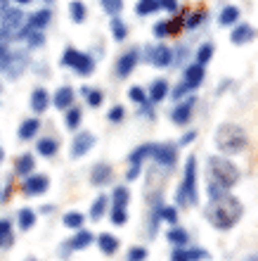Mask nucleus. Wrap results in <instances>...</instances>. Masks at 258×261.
I'll return each instance as SVG.
<instances>
[{
	"label": "nucleus",
	"mask_w": 258,
	"mask_h": 261,
	"mask_svg": "<svg viewBox=\"0 0 258 261\" xmlns=\"http://www.w3.org/2000/svg\"><path fill=\"white\" fill-rule=\"evenodd\" d=\"M64 226L67 228H74V230H81V226H83V214L81 212H69V214H64Z\"/></svg>",
	"instance_id": "c756f323"
},
{
	"label": "nucleus",
	"mask_w": 258,
	"mask_h": 261,
	"mask_svg": "<svg viewBox=\"0 0 258 261\" xmlns=\"http://www.w3.org/2000/svg\"><path fill=\"white\" fill-rule=\"evenodd\" d=\"M185 90H187V88H185V86H178V88H176V93H173V97H183V95H185Z\"/></svg>",
	"instance_id": "6e6d98bb"
},
{
	"label": "nucleus",
	"mask_w": 258,
	"mask_h": 261,
	"mask_svg": "<svg viewBox=\"0 0 258 261\" xmlns=\"http://www.w3.org/2000/svg\"><path fill=\"white\" fill-rule=\"evenodd\" d=\"M111 34H114L116 41H123V38L128 36V29H126V24H123L119 17H111Z\"/></svg>",
	"instance_id": "72a5a7b5"
},
{
	"label": "nucleus",
	"mask_w": 258,
	"mask_h": 261,
	"mask_svg": "<svg viewBox=\"0 0 258 261\" xmlns=\"http://www.w3.org/2000/svg\"><path fill=\"white\" fill-rule=\"evenodd\" d=\"M209 173H211V183L220 186L223 190L232 188L239 180V169L225 157H209Z\"/></svg>",
	"instance_id": "7ed1b4c3"
},
{
	"label": "nucleus",
	"mask_w": 258,
	"mask_h": 261,
	"mask_svg": "<svg viewBox=\"0 0 258 261\" xmlns=\"http://www.w3.org/2000/svg\"><path fill=\"white\" fill-rule=\"evenodd\" d=\"M104 206H107V197H104V195H100V197H97L95 202H93V206H90V219H93V221L102 219Z\"/></svg>",
	"instance_id": "2f4dec72"
},
{
	"label": "nucleus",
	"mask_w": 258,
	"mask_h": 261,
	"mask_svg": "<svg viewBox=\"0 0 258 261\" xmlns=\"http://www.w3.org/2000/svg\"><path fill=\"white\" fill-rule=\"evenodd\" d=\"M0 31L12 41V38H24L26 36V14L21 10H10L7 7L0 17Z\"/></svg>",
	"instance_id": "20e7f679"
},
{
	"label": "nucleus",
	"mask_w": 258,
	"mask_h": 261,
	"mask_svg": "<svg viewBox=\"0 0 258 261\" xmlns=\"http://www.w3.org/2000/svg\"><path fill=\"white\" fill-rule=\"evenodd\" d=\"M0 245H3V238H0Z\"/></svg>",
	"instance_id": "0e129e2a"
},
{
	"label": "nucleus",
	"mask_w": 258,
	"mask_h": 261,
	"mask_svg": "<svg viewBox=\"0 0 258 261\" xmlns=\"http://www.w3.org/2000/svg\"><path fill=\"white\" fill-rule=\"evenodd\" d=\"M109 119H111V121H121L123 119V107H114V110L109 112Z\"/></svg>",
	"instance_id": "8fccbe9b"
},
{
	"label": "nucleus",
	"mask_w": 258,
	"mask_h": 261,
	"mask_svg": "<svg viewBox=\"0 0 258 261\" xmlns=\"http://www.w3.org/2000/svg\"><path fill=\"white\" fill-rule=\"evenodd\" d=\"M156 10H159V0H137L135 12L140 14V17H147V14L156 12Z\"/></svg>",
	"instance_id": "c85d7f7f"
},
{
	"label": "nucleus",
	"mask_w": 258,
	"mask_h": 261,
	"mask_svg": "<svg viewBox=\"0 0 258 261\" xmlns=\"http://www.w3.org/2000/svg\"><path fill=\"white\" fill-rule=\"evenodd\" d=\"M31 226H36V214L31 209H21L19 212V228L21 230H28Z\"/></svg>",
	"instance_id": "f704fd0d"
},
{
	"label": "nucleus",
	"mask_w": 258,
	"mask_h": 261,
	"mask_svg": "<svg viewBox=\"0 0 258 261\" xmlns=\"http://www.w3.org/2000/svg\"><path fill=\"white\" fill-rule=\"evenodd\" d=\"M83 93H85V100H88L90 107H100V105H102V93H100V90H90V88H85Z\"/></svg>",
	"instance_id": "58836bf2"
},
{
	"label": "nucleus",
	"mask_w": 258,
	"mask_h": 261,
	"mask_svg": "<svg viewBox=\"0 0 258 261\" xmlns=\"http://www.w3.org/2000/svg\"><path fill=\"white\" fill-rule=\"evenodd\" d=\"M246 261H258V259H256V254H251V256H249V259H246Z\"/></svg>",
	"instance_id": "052dcab7"
},
{
	"label": "nucleus",
	"mask_w": 258,
	"mask_h": 261,
	"mask_svg": "<svg viewBox=\"0 0 258 261\" xmlns=\"http://www.w3.org/2000/svg\"><path fill=\"white\" fill-rule=\"evenodd\" d=\"M190 140H194V133H187V136L183 138V143H190Z\"/></svg>",
	"instance_id": "13d9d810"
},
{
	"label": "nucleus",
	"mask_w": 258,
	"mask_h": 261,
	"mask_svg": "<svg viewBox=\"0 0 258 261\" xmlns=\"http://www.w3.org/2000/svg\"><path fill=\"white\" fill-rule=\"evenodd\" d=\"M211 57H213V45H211V43H204V45L199 48V55H197L199 64H206Z\"/></svg>",
	"instance_id": "ea45409f"
},
{
	"label": "nucleus",
	"mask_w": 258,
	"mask_h": 261,
	"mask_svg": "<svg viewBox=\"0 0 258 261\" xmlns=\"http://www.w3.org/2000/svg\"><path fill=\"white\" fill-rule=\"evenodd\" d=\"M178 202L180 204H194L197 202V159L190 157L187 166H185V180L178 193Z\"/></svg>",
	"instance_id": "39448f33"
},
{
	"label": "nucleus",
	"mask_w": 258,
	"mask_h": 261,
	"mask_svg": "<svg viewBox=\"0 0 258 261\" xmlns=\"http://www.w3.org/2000/svg\"><path fill=\"white\" fill-rule=\"evenodd\" d=\"M71 102H74V90L71 88H60L57 93H54V107H60V110H69L71 107Z\"/></svg>",
	"instance_id": "6ab92c4d"
},
{
	"label": "nucleus",
	"mask_w": 258,
	"mask_h": 261,
	"mask_svg": "<svg viewBox=\"0 0 258 261\" xmlns=\"http://www.w3.org/2000/svg\"><path fill=\"white\" fill-rule=\"evenodd\" d=\"M166 95H168V83L163 81V79H156V81L150 86V97L154 102H161Z\"/></svg>",
	"instance_id": "5701e85b"
},
{
	"label": "nucleus",
	"mask_w": 258,
	"mask_h": 261,
	"mask_svg": "<svg viewBox=\"0 0 258 261\" xmlns=\"http://www.w3.org/2000/svg\"><path fill=\"white\" fill-rule=\"evenodd\" d=\"M249 143V138H246V130L237 124H225L218 128L216 133V145L218 150L225 152V154H237L242 152Z\"/></svg>",
	"instance_id": "f03ea898"
},
{
	"label": "nucleus",
	"mask_w": 258,
	"mask_h": 261,
	"mask_svg": "<svg viewBox=\"0 0 258 261\" xmlns=\"http://www.w3.org/2000/svg\"><path fill=\"white\" fill-rule=\"evenodd\" d=\"M7 43H10V38L0 31V53H3V50H7Z\"/></svg>",
	"instance_id": "5fc2aeb1"
},
{
	"label": "nucleus",
	"mask_w": 258,
	"mask_h": 261,
	"mask_svg": "<svg viewBox=\"0 0 258 261\" xmlns=\"http://www.w3.org/2000/svg\"><path fill=\"white\" fill-rule=\"evenodd\" d=\"M0 238H3V240H10V223H7V221H0Z\"/></svg>",
	"instance_id": "09e8293b"
},
{
	"label": "nucleus",
	"mask_w": 258,
	"mask_h": 261,
	"mask_svg": "<svg viewBox=\"0 0 258 261\" xmlns=\"http://www.w3.org/2000/svg\"><path fill=\"white\" fill-rule=\"evenodd\" d=\"M232 43H235V45H242V43H249L253 38V29L249 27V24H239L237 29H235V31H232Z\"/></svg>",
	"instance_id": "f3484780"
},
{
	"label": "nucleus",
	"mask_w": 258,
	"mask_h": 261,
	"mask_svg": "<svg viewBox=\"0 0 258 261\" xmlns=\"http://www.w3.org/2000/svg\"><path fill=\"white\" fill-rule=\"evenodd\" d=\"M64 64L76 69L81 76H88L90 71H93V57L83 55V53H78V50H74V48H67V53H64Z\"/></svg>",
	"instance_id": "423d86ee"
},
{
	"label": "nucleus",
	"mask_w": 258,
	"mask_h": 261,
	"mask_svg": "<svg viewBox=\"0 0 258 261\" xmlns=\"http://www.w3.org/2000/svg\"><path fill=\"white\" fill-rule=\"evenodd\" d=\"M168 242L170 245H176V247H185V245L190 242L187 230H183V228H170L168 230Z\"/></svg>",
	"instance_id": "a878e982"
},
{
	"label": "nucleus",
	"mask_w": 258,
	"mask_h": 261,
	"mask_svg": "<svg viewBox=\"0 0 258 261\" xmlns=\"http://www.w3.org/2000/svg\"><path fill=\"white\" fill-rule=\"evenodd\" d=\"M190 117H192V100L190 102H185V105H178L176 112L170 114L173 124H178V126H185L187 121H190Z\"/></svg>",
	"instance_id": "2eb2a0df"
},
{
	"label": "nucleus",
	"mask_w": 258,
	"mask_h": 261,
	"mask_svg": "<svg viewBox=\"0 0 258 261\" xmlns=\"http://www.w3.org/2000/svg\"><path fill=\"white\" fill-rule=\"evenodd\" d=\"M102 7L104 12L111 14V17H119L123 10V0H102Z\"/></svg>",
	"instance_id": "c9c22d12"
},
{
	"label": "nucleus",
	"mask_w": 258,
	"mask_h": 261,
	"mask_svg": "<svg viewBox=\"0 0 258 261\" xmlns=\"http://www.w3.org/2000/svg\"><path fill=\"white\" fill-rule=\"evenodd\" d=\"M159 7H163V10H168V12H176L178 0H159Z\"/></svg>",
	"instance_id": "de8ad7c7"
},
{
	"label": "nucleus",
	"mask_w": 258,
	"mask_h": 261,
	"mask_svg": "<svg viewBox=\"0 0 258 261\" xmlns=\"http://www.w3.org/2000/svg\"><path fill=\"white\" fill-rule=\"evenodd\" d=\"M93 240H95L93 233H88V230H78L74 240H69L67 245H69V249H85L88 245H93Z\"/></svg>",
	"instance_id": "412c9836"
},
{
	"label": "nucleus",
	"mask_w": 258,
	"mask_h": 261,
	"mask_svg": "<svg viewBox=\"0 0 258 261\" xmlns=\"http://www.w3.org/2000/svg\"><path fill=\"white\" fill-rule=\"evenodd\" d=\"M97 245H100V249H102L104 254H114L116 249H119V238L111 233H102L97 238Z\"/></svg>",
	"instance_id": "aec40b11"
},
{
	"label": "nucleus",
	"mask_w": 258,
	"mask_h": 261,
	"mask_svg": "<svg viewBox=\"0 0 258 261\" xmlns=\"http://www.w3.org/2000/svg\"><path fill=\"white\" fill-rule=\"evenodd\" d=\"M223 193H227V190H223V188L216 186V183H211V186H209V195H211V199L218 197V195H223Z\"/></svg>",
	"instance_id": "3c124183"
},
{
	"label": "nucleus",
	"mask_w": 258,
	"mask_h": 261,
	"mask_svg": "<svg viewBox=\"0 0 258 261\" xmlns=\"http://www.w3.org/2000/svg\"><path fill=\"white\" fill-rule=\"evenodd\" d=\"M152 157L156 159V164L163 166V169H173V164H176L178 159V147L176 145H154V152H152Z\"/></svg>",
	"instance_id": "0eeeda50"
},
{
	"label": "nucleus",
	"mask_w": 258,
	"mask_h": 261,
	"mask_svg": "<svg viewBox=\"0 0 258 261\" xmlns=\"http://www.w3.org/2000/svg\"><path fill=\"white\" fill-rule=\"evenodd\" d=\"M128 95H130V100H135V102H140V105L147 102V95H145V90L137 88V86H133V88L128 90Z\"/></svg>",
	"instance_id": "37998d69"
},
{
	"label": "nucleus",
	"mask_w": 258,
	"mask_h": 261,
	"mask_svg": "<svg viewBox=\"0 0 258 261\" xmlns=\"http://www.w3.org/2000/svg\"><path fill=\"white\" fill-rule=\"evenodd\" d=\"M26 67H28V55L26 53H10L3 71H5L10 79H17V76L24 74V69Z\"/></svg>",
	"instance_id": "6e6552de"
},
{
	"label": "nucleus",
	"mask_w": 258,
	"mask_h": 261,
	"mask_svg": "<svg viewBox=\"0 0 258 261\" xmlns=\"http://www.w3.org/2000/svg\"><path fill=\"white\" fill-rule=\"evenodd\" d=\"M137 64V50H128V53H123L121 57H119V62H116V74L121 76V79H126V76L135 69Z\"/></svg>",
	"instance_id": "9b49d317"
},
{
	"label": "nucleus",
	"mask_w": 258,
	"mask_h": 261,
	"mask_svg": "<svg viewBox=\"0 0 258 261\" xmlns=\"http://www.w3.org/2000/svg\"><path fill=\"white\" fill-rule=\"evenodd\" d=\"M185 256H187V261H202L209 259V252H204V249H185Z\"/></svg>",
	"instance_id": "a19ab883"
},
{
	"label": "nucleus",
	"mask_w": 258,
	"mask_h": 261,
	"mask_svg": "<svg viewBox=\"0 0 258 261\" xmlns=\"http://www.w3.org/2000/svg\"><path fill=\"white\" fill-rule=\"evenodd\" d=\"M24 38L28 41V45H31V48H38V45H43V41H45V38H43V34H41V31H36V29H26V36H24Z\"/></svg>",
	"instance_id": "4c0bfd02"
},
{
	"label": "nucleus",
	"mask_w": 258,
	"mask_h": 261,
	"mask_svg": "<svg viewBox=\"0 0 258 261\" xmlns=\"http://www.w3.org/2000/svg\"><path fill=\"white\" fill-rule=\"evenodd\" d=\"M237 19H239V7H235V5L223 7V12H220V24H223V27H230V24H235Z\"/></svg>",
	"instance_id": "cd10ccee"
},
{
	"label": "nucleus",
	"mask_w": 258,
	"mask_h": 261,
	"mask_svg": "<svg viewBox=\"0 0 258 261\" xmlns=\"http://www.w3.org/2000/svg\"><path fill=\"white\" fill-rule=\"evenodd\" d=\"M38 128H41V121H38V119H24L19 126V138L21 140H31V138L38 133Z\"/></svg>",
	"instance_id": "a211bd4d"
},
{
	"label": "nucleus",
	"mask_w": 258,
	"mask_h": 261,
	"mask_svg": "<svg viewBox=\"0 0 258 261\" xmlns=\"http://www.w3.org/2000/svg\"><path fill=\"white\" fill-rule=\"evenodd\" d=\"M78 124H81V110L78 107H71V110L67 112V128H78Z\"/></svg>",
	"instance_id": "e433bc0d"
},
{
	"label": "nucleus",
	"mask_w": 258,
	"mask_h": 261,
	"mask_svg": "<svg viewBox=\"0 0 258 261\" xmlns=\"http://www.w3.org/2000/svg\"><path fill=\"white\" fill-rule=\"evenodd\" d=\"M242 214H244V206L239 202L237 197H232V195L223 193L213 197L206 206V219L211 221V226H216L218 230H227L242 219Z\"/></svg>",
	"instance_id": "f257e3e1"
},
{
	"label": "nucleus",
	"mask_w": 258,
	"mask_h": 261,
	"mask_svg": "<svg viewBox=\"0 0 258 261\" xmlns=\"http://www.w3.org/2000/svg\"><path fill=\"white\" fill-rule=\"evenodd\" d=\"M17 3H19V5H26V3H31V0H17Z\"/></svg>",
	"instance_id": "bf43d9fd"
},
{
	"label": "nucleus",
	"mask_w": 258,
	"mask_h": 261,
	"mask_svg": "<svg viewBox=\"0 0 258 261\" xmlns=\"http://www.w3.org/2000/svg\"><path fill=\"white\" fill-rule=\"evenodd\" d=\"M14 169H17V173L19 176H26V173H31L36 169V162L31 154H21V157H17V162H14Z\"/></svg>",
	"instance_id": "b1692460"
},
{
	"label": "nucleus",
	"mask_w": 258,
	"mask_h": 261,
	"mask_svg": "<svg viewBox=\"0 0 258 261\" xmlns=\"http://www.w3.org/2000/svg\"><path fill=\"white\" fill-rule=\"evenodd\" d=\"M7 10V0H0V17H3V12Z\"/></svg>",
	"instance_id": "4d7b16f0"
},
{
	"label": "nucleus",
	"mask_w": 258,
	"mask_h": 261,
	"mask_svg": "<svg viewBox=\"0 0 258 261\" xmlns=\"http://www.w3.org/2000/svg\"><path fill=\"white\" fill-rule=\"evenodd\" d=\"M111 166L109 164H97L95 169H93V173H90V180H93V186H104V183H109L111 180Z\"/></svg>",
	"instance_id": "4468645a"
},
{
	"label": "nucleus",
	"mask_w": 258,
	"mask_h": 261,
	"mask_svg": "<svg viewBox=\"0 0 258 261\" xmlns=\"http://www.w3.org/2000/svg\"><path fill=\"white\" fill-rule=\"evenodd\" d=\"M26 261H36V259H26Z\"/></svg>",
	"instance_id": "e2e57ef3"
},
{
	"label": "nucleus",
	"mask_w": 258,
	"mask_h": 261,
	"mask_svg": "<svg viewBox=\"0 0 258 261\" xmlns=\"http://www.w3.org/2000/svg\"><path fill=\"white\" fill-rule=\"evenodd\" d=\"M3 157H5V152H3V147H0V162H3Z\"/></svg>",
	"instance_id": "680f3d73"
},
{
	"label": "nucleus",
	"mask_w": 258,
	"mask_h": 261,
	"mask_svg": "<svg viewBox=\"0 0 258 261\" xmlns=\"http://www.w3.org/2000/svg\"><path fill=\"white\" fill-rule=\"evenodd\" d=\"M147 57H150V62L154 64V67H168L170 62H173V53H170L166 45H154V48L147 50Z\"/></svg>",
	"instance_id": "9d476101"
},
{
	"label": "nucleus",
	"mask_w": 258,
	"mask_h": 261,
	"mask_svg": "<svg viewBox=\"0 0 258 261\" xmlns=\"http://www.w3.org/2000/svg\"><path fill=\"white\" fill-rule=\"evenodd\" d=\"M48 188H50V178L48 176H43V173H38V176L26 178V183H24V193L26 195H43Z\"/></svg>",
	"instance_id": "f8f14e48"
},
{
	"label": "nucleus",
	"mask_w": 258,
	"mask_h": 261,
	"mask_svg": "<svg viewBox=\"0 0 258 261\" xmlns=\"http://www.w3.org/2000/svg\"><path fill=\"white\" fill-rule=\"evenodd\" d=\"M50 24V10H41V12L31 14V19L26 21V29H36V31H41L43 27H48Z\"/></svg>",
	"instance_id": "4be33fe9"
},
{
	"label": "nucleus",
	"mask_w": 258,
	"mask_h": 261,
	"mask_svg": "<svg viewBox=\"0 0 258 261\" xmlns=\"http://www.w3.org/2000/svg\"><path fill=\"white\" fill-rule=\"evenodd\" d=\"M48 90H43V88H36L34 90V95H31V107H34L36 114H41V112L48 110Z\"/></svg>",
	"instance_id": "dca6fc26"
},
{
	"label": "nucleus",
	"mask_w": 258,
	"mask_h": 261,
	"mask_svg": "<svg viewBox=\"0 0 258 261\" xmlns=\"http://www.w3.org/2000/svg\"><path fill=\"white\" fill-rule=\"evenodd\" d=\"M154 34H156V38H166L168 36V21H159L154 27Z\"/></svg>",
	"instance_id": "49530a36"
},
{
	"label": "nucleus",
	"mask_w": 258,
	"mask_h": 261,
	"mask_svg": "<svg viewBox=\"0 0 258 261\" xmlns=\"http://www.w3.org/2000/svg\"><path fill=\"white\" fill-rule=\"evenodd\" d=\"M128 199H130V193L126 188H116L114 195H111V209H126Z\"/></svg>",
	"instance_id": "393cba45"
},
{
	"label": "nucleus",
	"mask_w": 258,
	"mask_h": 261,
	"mask_svg": "<svg viewBox=\"0 0 258 261\" xmlns=\"http://www.w3.org/2000/svg\"><path fill=\"white\" fill-rule=\"evenodd\" d=\"M147 259V249H142V247H133L128 252V261H145Z\"/></svg>",
	"instance_id": "a18cd8bd"
},
{
	"label": "nucleus",
	"mask_w": 258,
	"mask_h": 261,
	"mask_svg": "<svg viewBox=\"0 0 258 261\" xmlns=\"http://www.w3.org/2000/svg\"><path fill=\"white\" fill-rule=\"evenodd\" d=\"M170 261H187V256H185V247H176V252H173Z\"/></svg>",
	"instance_id": "603ef678"
},
{
	"label": "nucleus",
	"mask_w": 258,
	"mask_h": 261,
	"mask_svg": "<svg viewBox=\"0 0 258 261\" xmlns=\"http://www.w3.org/2000/svg\"><path fill=\"white\" fill-rule=\"evenodd\" d=\"M93 145H95V138L90 136V133H78V136L74 138V143H71V157L78 159L83 157V154H88L90 150H93Z\"/></svg>",
	"instance_id": "1a4fd4ad"
},
{
	"label": "nucleus",
	"mask_w": 258,
	"mask_h": 261,
	"mask_svg": "<svg viewBox=\"0 0 258 261\" xmlns=\"http://www.w3.org/2000/svg\"><path fill=\"white\" fill-rule=\"evenodd\" d=\"M69 12H71V19H74L76 24H81V21L85 19V5H83L81 0H74V3L69 5Z\"/></svg>",
	"instance_id": "7c9ffc66"
},
{
	"label": "nucleus",
	"mask_w": 258,
	"mask_h": 261,
	"mask_svg": "<svg viewBox=\"0 0 258 261\" xmlns=\"http://www.w3.org/2000/svg\"><path fill=\"white\" fill-rule=\"evenodd\" d=\"M128 221V214H126V209H111V223H116V226H123Z\"/></svg>",
	"instance_id": "79ce46f5"
},
{
	"label": "nucleus",
	"mask_w": 258,
	"mask_h": 261,
	"mask_svg": "<svg viewBox=\"0 0 258 261\" xmlns=\"http://www.w3.org/2000/svg\"><path fill=\"white\" fill-rule=\"evenodd\" d=\"M159 209H161V216H163V219L168 221L170 226H176V221H178L176 209H173V206H159Z\"/></svg>",
	"instance_id": "c03bdc74"
},
{
	"label": "nucleus",
	"mask_w": 258,
	"mask_h": 261,
	"mask_svg": "<svg viewBox=\"0 0 258 261\" xmlns=\"http://www.w3.org/2000/svg\"><path fill=\"white\" fill-rule=\"evenodd\" d=\"M126 176H128V180H135L137 176H140V164H130V169H128Z\"/></svg>",
	"instance_id": "864d4df0"
},
{
	"label": "nucleus",
	"mask_w": 258,
	"mask_h": 261,
	"mask_svg": "<svg viewBox=\"0 0 258 261\" xmlns=\"http://www.w3.org/2000/svg\"><path fill=\"white\" fill-rule=\"evenodd\" d=\"M57 147H60V145H57L54 138H43V140H38V147H36V150L41 152L43 157H52L54 152H57Z\"/></svg>",
	"instance_id": "bb28decb"
},
{
	"label": "nucleus",
	"mask_w": 258,
	"mask_h": 261,
	"mask_svg": "<svg viewBox=\"0 0 258 261\" xmlns=\"http://www.w3.org/2000/svg\"><path fill=\"white\" fill-rule=\"evenodd\" d=\"M152 152H154V145H140V147L130 154V164H140L145 157H150Z\"/></svg>",
	"instance_id": "473e14b6"
},
{
	"label": "nucleus",
	"mask_w": 258,
	"mask_h": 261,
	"mask_svg": "<svg viewBox=\"0 0 258 261\" xmlns=\"http://www.w3.org/2000/svg\"><path fill=\"white\" fill-rule=\"evenodd\" d=\"M202 81H204V67L202 64H192V67L185 69V88H197V86H202Z\"/></svg>",
	"instance_id": "ddd939ff"
}]
</instances>
